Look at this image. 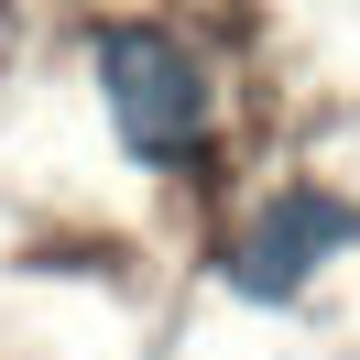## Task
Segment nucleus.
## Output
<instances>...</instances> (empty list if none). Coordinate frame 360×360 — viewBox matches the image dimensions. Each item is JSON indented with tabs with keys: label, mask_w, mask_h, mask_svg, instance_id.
Here are the masks:
<instances>
[{
	"label": "nucleus",
	"mask_w": 360,
	"mask_h": 360,
	"mask_svg": "<svg viewBox=\"0 0 360 360\" xmlns=\"http://www.w3.org/2000/svg\"><path fill=\"white\" fill-rule=\"evenodd\" d=\"M98 110H110L120 153L153 164V175H207L219 153V98H207V66L153 22H98Z\"/></svg>",
	"instance_id": "obj_1"
},
{
	"label": "nucleus",
	"mask_w": 360,
	"mask_h": 360,
	"mask_svg": "<svg viewBox=\"0 0 360 360\" xmlns=\"http://www.w3.org/2000/svg\"><path fill=\"white\" fill-rule=\"evenodd\" d=\"M349 240H360V207L338 197V186H284V197H262L240 219V240L219 251V284L251 295V306H284V295H306L316 262H338Z\"/></svg>",
	"instance_id": "obj_2"
}]
</instances>
